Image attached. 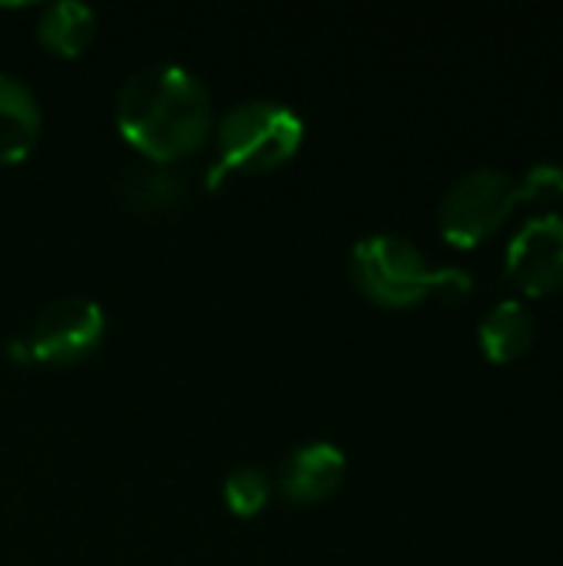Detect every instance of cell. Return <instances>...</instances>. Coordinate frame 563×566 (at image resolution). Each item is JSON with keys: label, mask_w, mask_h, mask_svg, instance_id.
<instances>
[{"label": "cell", "mask_w": 563, "mask_h": 566, "mask_svg": "<svg viewBox=\"0 0 563 566\" xmlns=\"http://www.w3.org/2000/svg\"><path fill=\"white\" fill-rule=\"evenodd\" d=\"M116 129L149 163L169 166L206 143L212 103L189 70L156 63L123 83L116 96Z\"/></svg>", "instance_id": "cell-1"}, {"label": "cell", "mask_w": 563, "mask_h": 566, "mask_svg": "<svg viewBox=\"0 0 563 566\" xmlns=\"http://www.w3.org/2000/svg\"><path fill=\"white\" fill-rule=\"evenodd\" d=\"M348 272L355 289L385 308H408L428 295H441L445 302H465L475 289L465 269H431L425 252L402 235L362 239L352 249Z\"/></svg>", "instance_id": "cell-2"}, {"label": "cell", "mask_w": 563, "mask_h": 566, "mask_svg": "<svg viewBox=\"0 0 563 566\" xmlns=\"http://www.w3.org/2000/svg\"><path fill=\"white\" fill-rule=\"evenodd\" d=\"M302 119L275 99H249L232 106L216 126V163L209 189L222 186L229 172L259 176L285 166L302 146Z\"/></svg>", "instance_id": "cell-3"}, {"label": "cell", "mask_w": 563, "mask_h": 566, "mask_svg": "<svg viewBox=\"0 0 563 566\" xmlns=\"http://www.w3.org/2000/svg\"><path fill=\"white\" fill-rule=\"evenodd\" d=\"M518 202H521V182H514V176L494 166L468 169L441 199L438 209L441 235L458 249H471L484 242L511 216Z\"/></svg>", "instance_id": "cell-4"}, {"label": "cell", "mask_w": 563, "mask_h": 566, "mask_svg": "<svg viewBox=\"0 0 563 566\" xmlns=\"http://www.w3.org/2000/svg\"><path fill=\"white\" fill-rule=\"evenodd\" d=\"M103 335H106L103 308L90 298L70 295V298L50 302L37 315V322L27 335V345H30L33 361L76 365L100 348Z\"/></svg>", "instance_id": "cell-5"}, {"label": "cell", "mask_w": 563, "mask_h": 566, "mask_svg": "<svg viewBox=\"0 0 563 566\" xmlns=\"http://www.w3.org/2000/svg\"><path fill=\"white\" fill-rule=\"evenodd\" d=\"M508 275L531 295L563 289V216L541 212L508 242Z\"/></svg>", "instance_id": "cell-6"}, {"label": "cell", "mask_w": 563, "mask_h": 566, "mask_svg": "<svg viewBox=\"0 0 563 566\" xmlns=\"http://www.w3.org/2000/svg\"><path fill=\"white\" fill-rule=\"evenodd\" d=\"M342 478H345V454L329 441H315L295 448L282 461L279 488L292 504H315L332 497L342 488Z\"/></svg>", "instance_id": "cell-7"}, {"label": "cell", "mask_w": 563, "mask_h": 566, "mask_svg": "<svg viewBox=\"0 0 563 566\" xmlns=\"http://www.w3.org/2000/svg\"><path fill=\"white\" fill-rule=\"evenodd\" d=\"M40 136L37 96L17 80L0 73V163H20L30 156Z\"/></svg>", "instance_id": "cell-8"}, {"label": "cell", "mask_w": 563, "mask_h": 566, "mask_svg": "<svg viewBox=\"0 0 563 566\" xmlns=\"http://www.w3.org/2000/svg\"><path fill=\"white\" fill-rule=\"evenodd\" d=\"M40 43L56 56H80L96 36V13L76 0H56L43 7L37 20Z\"/></svg>", "instance_id": "cell-9"}, {"label": "cell", "mask_w": 563, "mask_h": 566, "mask_svg": "<svg viewBox=\"0 0 563 566\" xmlns=\"http://www.w3.org/2000/svg\"><path fill=\"white\" fill-rule=\"evenodd\" d=\"M478 335H481V348L491 361H514L534 342V318L524 302L504 298L484 315Z\"/></svg>", "instance_id": "cell-10"}, {"label": "cell", "mask_w": 563, "mask_h": 566, "mask_svg": "<svg viewBox=\"0 0 563 566\" xmlns=\"http://www.w3.org/2000/svg\"><path fill=\"white\" fill-rule=\"evenodd\" d=\"M179 196H183V176L163 163H139V166H129L123 176V199L133 209L159 212V209L176 206Z\"/></svg>", "instance_id": "cell-11"}, {"label": "cell", "mask_w": 563, "mask_h": 566, "mask_svg": "<svg viewBox=\"0 0 563 566\" xmlns=\"http://www.w3.org/2000/svg\"><path fill=\"white\" fill-rule=\"evenodd\" d=\"M269 474L259 468H239L226 478V504L236 517H256L269 504Z\"/></svg>", "instance_id": "cell-12"}, {"label": "cell", "mask_w": 563, "mask_h": 566, "mask_svg": "<svg viewBox=\"0 0 563 566\" xmlns=\"http://www.w3.org/2000/svg\"><path fill=\"white\" fill-rule=\"evenodd\" d=\"M521 199L524 202H557L563 199V169L557 163H538L528 169L521 182Z\"/></svg>", "instance_id": "cell-13"}]
</instances>
